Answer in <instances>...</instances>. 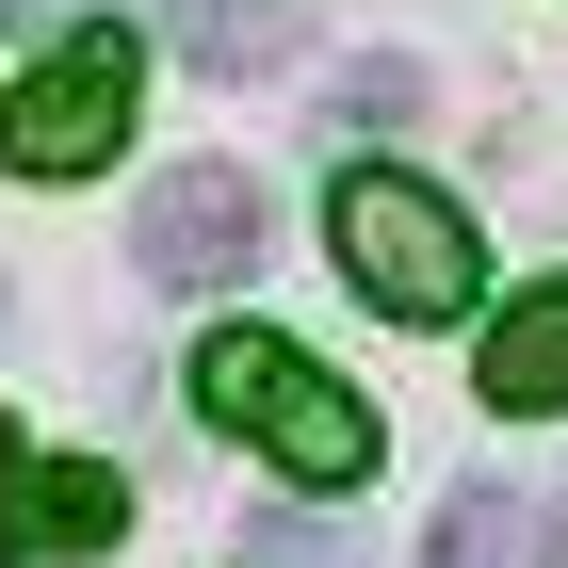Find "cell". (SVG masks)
<instances>
[{"mask_svg": "<svg viewBox=\"0 0 568 568\" xmlns=\"http://www.w3.org/2000/svg\"><path fill=\"white\" fill-rule=\"evenodd\" d=\"M342 114L357 131H374V114H423V82H406V65H342Z\"/></svg>", "mask_w": 568, "mask_h": 568, "instance_id": "9c48e42d", "label": "cell"}, {"mask_svg": "<svg viewBox=\"0 0 568 568\" xmlns=\"http://www.w3.org/2000/svg\"><path fill=\"white\" fill-rule=\"evenodd\" d=\"M131 98H146V33L131 17H82L33 82L0 98V163L17 179H98L114 146H131Z\"/></svg>", "mask_w": 568, "mask_h": 568, "instance_id": "3957f363", "label": "cell"}, {"mask_svg": "<svg viewBox=\"0 0 568 568\" xmlns=\"http://www.w3.org/2000/svg\"><path fill=\"white\" fill-rule=\"evenodd\" d=\"M65 552V455H33V438L0 423V568Z\"/></svg>", "mask_w": 568, "mask_h": 568, "instance_id": "ba28073f", "label": "cell"}, {"mask_svg": "<svg viewBox=\"0 0 568 568\" xmlns=\"http://www.w3.org/2000/svg\"><path fill=\"white\" fill-rule=\"evenodd\" d=\"M325 244H342V276H357V308H390V325H455L471 308V212L455 195H423L406 163H357L342 195H325Z\"/></svg>", "mask_w": 568, "mask_h": 568, "instance_id": "7a4b0ae2", "label": "cell"}, {"mask_svg": "<svg viewBox=\"0 0 568 568\" xmlns=\"http://www.w3.org/2000/svg\"><path fill=\"white\" fill-rule=\"evenodd\" d=\"M131 276H146V293H227V276H261V179H244V163H179V179H146Z\"/></svg>", "mask_w": 568, "mask_h": 568, "instance_id": "277c9868", "label": "cell"}, {"mask_svg": "<svg viewBox=\"0 0 568 568\" xmlns=\"http://www.w3.org/2000/svg\"><path fill=\"white\" fill-rule=\"evenodd\" d=\"M552 552H568V536L536 520V504H520L504 471H471L455 504H438V568H552Z\"/></svg>", "mask_w": 568, "mask_h": 568, "instance_id": "8992f818", "label": "cell"}, {"mask_svg": "<svg viewBox=\"0 0 568 568\" xmlns=\"http://www.w3.org/2000/svg\"><path fill=\"white\" fill-rule=\"evenodd\" d=\"M244 552H261V568H325V520H293V504H276V520H244Z\"/></svg>", "mask_w": 568, "mask_h": 568, "instance_id": "30bf717a", "label": "cell"}, {"mask_svg": "<svg viewBox=\"0 0 568 568\" xmlns=\"http://www.w3.org/2000/svg\"><path fill=\"white\" fill-rule=\"evenodd\" d=\"M471 390L504 406V423H536V406H568V276H536L504 325H487V357H471Z\"/></svg>", "mask_w": 568, "mask_h": 568, "instance_id": "5b68a950", "label": "cell"}, {"mask_svg": "<svg viewBox=\"0 0 568 568\" xmlns=\"http://www.w3.org/2000/svg\"><path fill=\"white\" fill-rule=\"evenodd\" d=\"M195 423L244 438V455H276L293 487H374V455H390V423H374L308 342H276V325H212V342H195Z\"/></svg>", "mask_w": 568, "mask_h": 568, "instance_id": "6da1fadb", "label": "cell"}, {"mask_svg": "<svg viewBox=\"0 0 568 568\" xmlns=\"http://www.w3.org/2000/svg\"><path fill=\"white\" fill-rule=\"evenodd\" d=\"M179 17V49H195V65H227V82H244V65H293V17L308 0H163Z\"/></svg>", "mask_w": 568, "mask_h": 568, "instance_id": "52a82bcc", "label": "cell"}]
</instances>
